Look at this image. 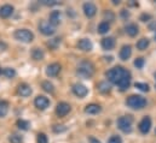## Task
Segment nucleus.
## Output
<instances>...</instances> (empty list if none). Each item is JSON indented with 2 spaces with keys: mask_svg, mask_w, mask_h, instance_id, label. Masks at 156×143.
<instances>
[{
  "mask_svg": "<svg viewBox=\"0 0 156 143\" xmlns=\"http://www.w3.org/2000/svg\"><path fill=\"white\" fill-rule=\"evenodd\" d=\"M76 73L82 78H91L93 76V73H94V66L92 65L91 62L83 60V62H81L79 64Z\"/></svg>",
  "mask_w": 156,
  "mask_h": 143,
  "instance_id": "1",
  "label": "nucleus"
},
{
  "mask_svg": "<svg viewBox=\"0 0 156 143\" xmlns=\"http://www.w3.org/2000/svg\"><path fill=\"white\" fill-rule=\"evenodd\" d=\"M127 73V71L121 68V66H115L113 69H110L109 71L107 72V78L109 82L114 83V84H119V82L125 77V75Z\"/></svg>",
  "mask_w": 156,
  "mask_h": 143,
  "instance_id": "2",
  "label": "nucleus"
},
{
  "mask_svg": "<svg viewBox=\"0 0 156 143\" xmlns=\"http://www.w3.org/2000/svg\"><path fill=\"white\" fill-rule=\"evenodd\" d=\"M126 105L133 109H142L145 107L147 100H145V98H143L140 95H131L129 98H127Z\"/></svg>",
  "mask_w": 156,
  "mask_h": 143,
  "instance_id": "3",
  "label": "nucleus"
},
{
  "mask_svg": "<svg viewBox=\"0 0 156 143\" xmlns=\"http://www.w3.org/2000/svg\"><path fill=\"white\" fill-rule=\"evenodd\" d=\"M132 123H133V118L131 115H125V117H120L117 119V128L122 131V132H131L132 131Z\"/></svg>",
  "mask_w": 156,
  "mask_h": 143,
  "instance_id": "4",
  "label": "nucleus"
},
{
  "mask_svg": "<svg viewBox=\"0 0 156 143\" xmlns=\"http://www.w3.org/2000/svg\"><path fill=\"white\" fill-rule=\"evenodd\" d=\"M13 35H15L16 40H18L21 42H26V43L32 42L34 40V34L32 32H29L28 29H18L15 32Z\"/></svg>",
  "mask_w": 156,
  "mask_h": 143,
  "instance_id": "5",
  "label": "nucleus"
},
{
  "mask_svg": "<svg viewBox=\"0 0 156 143\" xmlns=\"http://www.w3.org/2000/svg\"><path fill=\"white\" fill-rule=\"evenodd\" d=\"M34 105H35V107L38 108V109L44 111V109H46V108L50 106V100H48L46 96L39 95V96L35 98V100H34Z\"/></svg>",
  "mask_w": 156,
  "mask_h": 143,
  "instance_id": "6",
  "label": "nucleus"
},
{
  "mask_svg": "<svg viewBox=\"0 0 156 143\" xmlns=\"http://www.w3.org/2000/svg\"><path fill=\"white\" fill-rule=\"evenodd\" d=\"M39 30L44 34V35L46 36H50V35H53L55 34V27H52L48 22H46V21H42L41 23L39 24Z\"/></svg>",
  "mask_w": 156,
  "mask_h": 143,
  "instance_id": "7",
  "label": "nucleus"
},
{
  "mask_svg": "<svg viewBox=\"0 0 156 143\" xmlns=\"http://www.w3.org/2000/svg\"><path fill=\"white\" fill-rule=\"evenodd\" d=\"M73 93H74L76 96H79V98H85V96L88 94V89H87L83 84L76 83V84L73 85Z\"/></svg>",
  "mask_w": 156,
  "mask_h": 143,
  "instance_id": "8",
  "label": "nucleus"
},
{
  "mask_svg": "<svg viewBox=\"0 0 156 143\" xmlns=\"http://www.w3.org/2000/svg\"><path fill=\"white\" fill-rule=\"evenodd\" d=\"M83 12H85L86 17L92 18L97 13V7H96V5L93 2H85L83 4Z\"/></svg>",
  "mask_w": 156,
  "mask_h": 143,
  "instance_id": "9",
  "label": "nucleus"
},
{
  "mask_svg": "<svg viewBox=\"0 0 156 143\" xmlns=\"http://www.w3.org/2000/svg\"><path fill=\"white\" fill-rule=\"evenodd\" d=\"M70 112V105L67 102H59L56 107V113L58 117H66Z\"/></svg>",
  "mask_w": 156,
  "mask_h": 143,
  "instance_id": "10",
  "label": "nucleus"
},
{
  "mask_svg": "<svg viewBox=\"0 0 156 143\" xmlns=\"http://www.w3.org/2000/svg\"><path fill=\"white\" fill-rule=\"evenodd\" d=\"M151 128V119L149 117H144L139 123V130L142 134H148Z\"/></svg>",
  "mask_w": 156,
  "mask_h": 143,
  "instance_id": "11",
  "label": "nucleus"
},
{
  "mask_svg": "<svg viewBox=\"0 0 156 143\" xmlns=\"http://www.w3.org/2000/svg\"><path fill=\"white\" fill-rule=\"evenodd\" d=\"M119 89L121 90V91H125V90H127L128 88H129V85H131V73L127 71V73L125 75V77L119 82Z\"/></svg>",
  "mask_w": 156,
  "mask_h": 143,
  "instance_id": "12",
  "label": "nucleus"
},
{
  "mask_svg": "<svg viewBox=\"0 0 156 143\" xmlns=\"http://www.w3.org/2000/svg\"><path fill=\"white\" fill-rule=\"evenodd\" d=\"M61 71V65L58 63H53V64H50L46 69V75L48 77H56Z\"/></svg>",
  "mask_w": 156,
  "mask_h": 143,
  "instance_id": "13",
  "label": "nucleus"
},
{
  "mask_svg": "<svg viewBox=\"0 0 156 143\" xmlns=\"http://www.w3.org/2000/svg\"><path fill=\"white\" fill-rule=\"evenodd\" d=\"M102 47H103V49H105V51L113 49V48L115 47V38L112 37V36L104 37V38L102 40Z\"/></svg>",
  "mask_w": 156,
  "mask_h": 143,
  "instance_id": "14",
  "label": "nucleus"
},
{
  "mask_svg": "<svg viewBox=\"0 0 156 143\" xmlns=\"http://www.w3.org/2000/svg\"><path fill=\"white\" fill-rule=\"evenodd\" d=\"M17 93H18V95H21V96L27 98V96H29V95L32 94V88H30L28 84L23 83V84H20V85H18Z\"/></svg>",
  "mask_w": 156,
  "mask_h": 143,
  "instance_id": "15",
  "label": "nucleus"
},
{
  "mask_svg": "<svg viewBox=\"0 0 156 143\" xmlns=\"http://www.w3.org/2000/svg\"><path fill=\"white\" fill-rule=\"evenodd\" d=\"M78 47L81 51H83V52H90L92 49L93 45H92V42L88 38H81L78 42Z\"/></svg>",
  "mask_w": 156,
  "mask_h": 143,
  "instance_id": "16",
  "label": "nucleus"
},
{
  "mask_svg": "<svg viewBox=\"0 0 156 143\" xmlns=\"http://www.w3.org/2000/svg\"><path fill=\"white\" fill-rule=\"evenodd\" d=\"M131 54H132V48H131V46H128V45L122 46V48L120 49V59H121V60H127V59H129Z\"/></svg>",
  "mask_w": 156,
  "mask_h": 143,
  "instance_id": "17",
  "label": "nucleus"
},
{
  "mask_svg": "<svg viewBox=\"0 0 156 143\" xmlns=\"http://www.w3.org/2000/svg\"><path fill=\"white\" fill-rule=\"evenodd\" d=\"M52 27H57L61 23V12L59 11H52L50 15V22Z\"/></svg>",
  "mask_w": 156,
  "mask_h": 143,
  "instance_id": "18",
  "label": "nucleus"
},
{
  "mask_svg": "<svg viewBox=\"0 0 156 143\" xmlns=\"http://www.w3.org/2000/svg\"><path fill=\"white\" fill-rule=\"evenodd\" d=\"M13 13V6L11 5H4L0 7V17L1 18H7Z\"/></svg>",
  "mask_w": 156,
  "mask_h": 143,
  "instance_id": "19",
  "label": "nucleus"
},
{
  "mask_svg": "<svg viewBox=\"0 0 156 143\" xmlns=\"http://www.w3.org/2000/svg\"><path fill=\"white\" fill-rule=\"evenodd\" d=\"M101 111H102V107L99 105H96V104L87 105L86 108H85V112L88 113V114H98Z\"/></svg>",
  "mask_w": 156,
  "mask_h": 143,
  "instance_id": "20",
  "label": "nucleus"
},
{
  "mask_svg": "<svg viewBox=\"0 0 156 143\" xmlns=\"http://www.w3.org/2000/svg\"><path fill=\"white\" fill-rule=\"evenodd\" d=\"M97 88H98V90H99L101 93H103V94H108V93H110V90H112V85H110L108 82H105V81L99 82L98 85H97Z\"/></svg>",
  "mask_w": 156,
  "mask_h": 143,
  "instance_id": "21",
  "label": "nucleus"
},
{
  "mask_svg": "<svg viewBox=\"0 0 156 143\" xmlns=\"http://www.w3.org/2000/svg\"><path fill=\"white\" fill-rule=\"evenodd\" d=\"M138 27L136 25V24H128V25H126V33H127V35L129 36H136L138 34Z\"/></svg>",
  "mask_w": 156,
  "mask_h": 143,
  "instance_id": "22",
  "label": "nucleus"
},
{
  "mask_svg": "<svg viewBox=\"0 0 156 143\" xmlns=\"http://www.w3.org/2000/svg\"><path fill=\"white\" fill-rule=\"evenodd\" d=\"M32 57H33L34 60H42L44 57H45V53L40 48H34L33 52H32Z\"/></svg>",
  "mask_w": 156,
  "mask_h": 143,
  "instance_id": "23",
  "label": "nucleus"
},
{
  "mask_svg": "<svg viewBox=\"0 0 156 143\" xmlns=\"http://www.w3.org/2000/svg\"><path fill=\"white\" fill-rule=\"evenodd\" d=\"M109 29H110V24H109V22H102L99 25H98V33L99 34H107L108 32H109Z\"/></svg>",
  "mask_w": 156,
  "mask_h": 143,
  "instance_id": "24",
  "label": "nucleus"
},
{
  "mask_svg": "<svg viewBox=\"0 0 156 143\" xmlns=\"http://www.w3.org/2000/svg\"><path fill=\"white\" fill-rule=\"evenodd\" d=\"M149 40L148 38H145V37H143V38H140L138 42H137V48L138 49H140V51H144V49H147L148 48V46H149Z\"/></svg>",
  "mask_w": 156,
  "mask_h": 143,
  "instance_id": "25",
  "label": "nucleus"
},
{
  "mask_svg": "<svg viewBox=\"0 0 156 143\" xmlns=\"http://www.w3.org/2000/svg\"><path fill=\"white\" fill-rule=\"evenodd\" d=\"M9 112V104L6 101H0V118L5 117Z\"/></svg>",
  "mask_w": 156,
  "mask_h": 143,
  "instance_id": "26",
  "label": "nucleus"
},
{
  "mask_svg": "<svg viewBox=\"0 0 156 143\" xmlns=\"http://www.w3.org/2000/svg\"><path fill=\"white\" fill-rule=\"evenodd\" d=\"M41 87H42V89H44L45 91H47V93H53V90H55L53 84H52V83H50L48 81L42 82V83H41Z\"/></svg>",
  "mask_w": 156,
  "mask_h": 143,
  "instance_id": "27",
  "label": "nucleus"
},
{
  "mask_svg": "<svg viewBox=\"0 0 156 143\" xmlns=\"http://www.w3.org/2000/svg\"><path fill=\"white\" fill-rule=\"evenodd\" d=\"M17 126H18L21 130H28L29 126H30V124H29V121H27V120L18 119V120H17Z\"/></svg>",
  "mask_w": 156,
  "mask_h": 143,
  "instance_id": "28",
  "label": "nucleus"
},
{
  "mask_svg": "<svg viewBox=\"0 0 156 143\" xmlns=\"http://www.w3.org/2000/svg\"><path fill=\"white\" fill-rule=\"evenodd\" d=\"M1 73H2L4 76H6L7 78H12V77L16 76V71H15L13 69H11V68H6V69H4Z\"/></svg>",
  "mask_w": 156,
  "mask_h": 143,
  "instance_id": "29",
  "label": "nucleus"
},
{
  "mask_svg": "<svg viewBox=\"0 0 156 143\" xmlns=\"http://www.w3.org/2000/svg\"><path fill=\"white\" fill-rule=\"evenodd\" d=\"M59 43H61V38H59V37H56V38H53V40H50L48 43H47V46H48L50 48L56 49V48L58 47Z\"/></svg>",
  "mask_w": 156,
  "mask_h": 143,
  "instance_id": "30",
  "label": "nucleus"
},
{
  "mask_svg": "<svg viewBox=\"0 0 156 143\" xmlns=\"http://www.w3.org/2000/svg\"><path fill=\"white\" fill-rule=\"evenodd\" d=\"M9 141H10V143H22V137L16 135V134H13V135H11L9 137Z\"/></svg>",
  "mask_w": 156,
  "mask_h": 143,
  "instance_id": "31",
  "label": "nucleus"
},
{
  "mask_svg": "<svg viewBox=\"0 0 156 143\" xmlns=\"http://www.w3.org/2000/svg\"><path fill=\"white\" fill-rule=\"evenodd\" d=\"M134 87L138 88V89H140L142 91H149V85H148L147 83H140V82H138V83L134 84Z\"/></svg>",
  "mask_w": 156,
  "mask_h": 143,
  "instance_id": "32",
  "label": "nucleus"
},
{
  "mask_svg": "<svg viewBox=\"0 0 156 143\" xmlns=\"http://www.w3.org/2000/svg\"><path fill=\"white\" fill-rule=\"evenodd\" d=\"M52 130H53V132L59 134V132H64V131L67 130V128H66L64 125H53Z\"/></svg>",
  "mask_w": 156,
  "mask_h": 143,
  "instance_id": "33",
  "label": "nucleus"
},
{
  "mask_svg": "<svg viewBox=\"0 0 156 143\" xmlns=\"http://www.w3.org/2000/svg\"><path fill=\"white\" fill-rule=\"evenodd\" d=\"M134 66H136L137 69H142V68L144 66V59H143V58H137V59L134 60Z\"/></svg>",
  "mask_w": 156,
  "mask_h": 143,
  "instance_id": "34",
  "label": "nucleus"
},
{
  "mask_svg": "<svg viewBox=\"0 0 156 143\" xmlns=\"http://www.w3.org/2000/svg\"><path fill=\"white\" fill-rule=\"evenodd\" d=\"M40 4L46 5V6H52V5H57V4H59V2H58L57 0H41Z\"/></svg>",
  "mask_w": 156,
  "mask_h": 143,
  "instance_id": "35",
  "label": "nucleus"
},
{
  "mask_svg": "<svg viewBox=\"0 0 156 143\" xmlns=\"http://www.w3.org/2000/svg\"><path fill=\"white\" fill-rule=\"evenodd\" d=\"M48 140H47V136L45 134H39L38 135V143H47Z\"/></svg>",
  "mask_w": 156,
  "mask_h": 143,
  "instance_id": "36",
  "label": "nucleus"
},
{
  "mask_svg": "<svg viewBox=\"0 0 156 143\" xmlns=\"http://www.w3.org/2000/svg\"><path fill=\"white\" fill-rule=\"evenodd\" d=\"M108 143H122V140H121L120 136H112V137L109 138Z\"/></svg>",
  "mask_w": 156,
  "mask_h": 143,
  "instance_id": "37",
  "label": "nucleus"
},
{
  "mask_svg": "<svg viewBox=\"0 0 156 143\" xmlns=\"http://www.w3.org/2000/svg\"><path fill=\"white\" fill-rule=\"evenodd\" d=\"M104 17L105 18H109V21H114V13L110 12V11H105L104 12Z\"/></svg>",
  "mask_w": 156,
  "mask_h": 143,
  "instance_id": "38",
  "label": "nucleus"
},
{
  "mask_svg": "<svg viewBox=\"0 0 156 143\" xmlns=\"http://www.w3.org/2000/svg\"><path fill=\"white\" fill-rule=\"evenodd\" d=\"M150 18H151V16H150V15H147V13H144V15L140 16V21H143V22H147V21L150 19Z\"/></svg>",
  "mask_w": 156,
  "mask_h": 143,
  "instance_id": "39",
  "label": "nucleus"
},
{
  "mask_svg": "<svg viewBox=\"0 0 156 143\" xmlns=\"http://www.w3.org/2000/svg\"><path fill=\"white\" fill-rule=\"evenodd\" d=\"M121 16H122L123 18H127V17L129 16V13H128V12H126V10H122V11H121Z\"/></svg>",
  "mask_w": 156,
  "mask_h": 143,
  "instance_id": "40",
  "label": "nucleus"
},
{
  "mask_svg": "<svg viewBox=\"0 0 156 143\" xmlns=\"http://www.w3.org/2000/svg\"><path fill=\"white\" fill-rule=\"evenodd\" d=\"M88 141H90V143H101L97 138H94V137H90Z\"/></svg>",
  "mask_w": 156,
  "mask_h": 143,
  "instance_id": "41",
  "label": "nucleus"
},
{
  "mask_svg": "<svg viewBox=\"0 0 156 143\" xmlns=\"http://www.w3.org/2000/svg\"><path fill=\"white\" fill-rule=\"evenodd\" d=\"M149 28H150L151 30H155V29H156V22H154V23H151V24L149 25Z\"/></svg>",
  "mask_w": 156,
  "mask_h": 143,
  "instance_id": "42",
  "label": "nucleus"
},
{
  "mask_svg": "<svg viewBox=\"0 0 156 143\" xmlns=\"http://www.w3.org/2000/svg\"><path fill=\"white\" fill-rule=\"evenodd\" d=\"M129 5H131V6H138V2H133V1H131Z\"/></svg>",
  "mask_w": 156,
  "mask_h": 143,
  "instance_id": "43",
  "label": "nucleus"
},
{
  "mask_svg": "<svg viewBox=\"0 0 156 143\" xmlns=\"http://www.w3.org/2000/svg\"><path fill=\"white\" fill-rule=\"evenodd\" d=\"M113 4H114V5H119L120 1H119V0H113Z\"/></svg>",
  "mask_w": 156,
  "mask_h": 143,
  "instance_id": "44",
  "label": "nucleus"
},
{
  "mask_svg": "<svg viewBox=\"0 0 156 143\" xmlns=\"http://www.w3.org/2000/svg\"><path fill=\"white\" fill-rule=\"evenodd\" d=\"M1 72H2V71H1V69H0V73H1Z\"/></svg>",
  "mask_w": 156,
  "mask_h": 143,
  "instance_id": "45",
  "label": "nucleus"
},
{
  "mask_svg": "<svg viewBox=\"0 0 156 143\" xmlns=\"http://www.w3.org/2000/svg\"><path fill=\"white\" fill-rule=\"evenodd\" d=\"M155 78H156V73H155ZM155 87H156V84H155Z\"/></svg>",
  "mask_w": 156,
  "mask_h": 143,
  "instance_id": "46",
  "label": "nucleus"
},
{
  "mask_svg": "<svg viewBox=\"0 0 156 143\" xmlns=\"http://www.w3.org/2000/svg\"><path fill=\"white\" fill-rule=\"evenodd\" d=\"M155 38H156V34H155Z\"/></svg>",
  "mask_w": 156,
  "mask_h": 143,
  "instance_id": "47",
  "label": "nucleus"
}]
</instances>
